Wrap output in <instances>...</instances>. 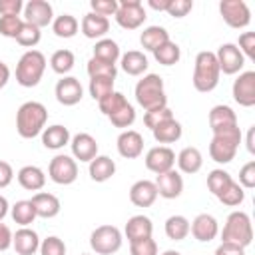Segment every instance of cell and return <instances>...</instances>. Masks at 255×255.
I'll return each instance as SVG.
<instances>
[{
    "label": "cell",
    "instance_id": "6da1fadb",
    "mask_svg": "<svg viewBox=\"0 0 255 255\" xmlns=\"http://www.w3.org/2000/svg\"><path fill=\"white\" fill-rule=\"evenodd\" d=\"M48 122V110L40 102H24L16 112V131L24 139L40 135Z\"/></svg>",
    "mask_w": 255,
    "mask_h": 255
},
{
    "label": "cell",
    "instance_id": "7a4b0ae2",
    "mask_svg": "<svg viewBox=\"0 0 255 255\" xmlns=\"http://www.w3.org/2000/svg\"><path fill=\"white\" fill-rule=\"evenodd\" d=\"M135 102L145 110H159L167 106V96L163 90V78L159 74H145L141 80H137L135 84Z\"/></svg>",
    "mask_w": 255,
    "mask_h": 255
},
{
    "label": "cell",
    "instance_id": "3957f363",
    "mask_svg": "<svg viewBox=\"0 0 255 255\" xmlns=\"http://www.w3.org/2000/svg\"><path fill=\"white\" fill-rule=\"evenodd\" d=\"M219 64H217V58H215V52H209V50H203L195 56V66H193V88L201 94H207V92H213L219 84Z\"/></svg>",
    "mask_w": 255,
    "mask_h": 255
},
{
    "label": "cell",
    "instance_id": "277c9868",
    "mask_svg": "<svg viewBox=\"0 0 255 255\" xmlns=\"http://www.w3.org/2000/svg\"><path fill=\"white\" fill-rule=\"evenodd\" d=\"M243 139V133L239 126H229L225 129L213 131L211 143H209V155L215 163H229L235 159V153L239 149V143Z\"/></svg>",
    "mask_w": 255,
    "mask_h": 255
},
{
    "label": "cell",
    "instance_id": "5b68a950",
    "mask_svg": "<svg viewBox=\"0 0 255 255\" xmlns=\"http://www.w3.org/2000/svg\"><path fill=\"white\" fill-rule=\"evenodd\" d=\"M46 70V56L40 50H28L16 64V82L22 88H34L40 84Z\"/></svg>",
    "mask_w": 255,
    "mask_h": 255
},
{
    "label": "cell",
    "instance_id": "8992f818",
    "mask_svg": "<svg viewBox=\"0 0 255 255\" xmlns=\"http://www.w3.org/2000/svg\"><path fill=\"white\" fill-rule=\"evenodd\" d=\"M253 241V225L251 217L245 211H233L227 215L223 231H221V243H235L239 247H247Z\"/></svg>",
    "mask_w": 255,
    "mask_h": 255
},
{
    "label": "cell",
    "instance_id": "52a82bcc",
    "mask_svg": "<svg viewBox=\"0 0 255 255\" xmlns=\"http://www.w3.org/2000/svg\"><path fill=\"white\" fill-rule=\"evenodd\" d=\"M122 231L116 225H100L90 235V247L96 255H112L122 247Z\"/></svg>",
    "mask_w": 255,
    "mask_h": 255
},
{
    "label": "cell",
    "instance_id": "ba28073f",
    "mask_svg": "<svg viewBox=\"0 0 255 255\" xmlns=\"http://www.w3.org/2000/svg\"><path fill=\"white\" fill-rule=\"evenodd\" d=\"M48 175L54 183L58 185H70L78 179V163L72 155L66 153H58L50 159L48 165Z\"/></svg>",
    "mask_w": 255,
    "mask_h": 255
},
{
    "label": "cell",
    "instance_id": "9c48e42d",
    "mask_svg": "<svg viewBox=\"0 0 255 255\" xmlns=\"http://www.w3.org/2000/svg\"><path fill=\"white\" fill-rule=\"evenodd\" d=\"M147 14L145 8L139 0H120L118 2V12H116V22L124 30H135L145 22Z\"/></svg>",
    "mask_w": 255,
    "mask_h": 255
},
{
    "label": "cell",
    "instance_id": "30bf717a",
    "mask_svg": "<svg viewBox=\"0 0 255 255\" xmlns=\"http://www.w3.org/2000/svg\"><path fill=\"white\" fill-rule=\"evenodd\" d=\"M219 14L229 28H247L251 22V10L243 0H221Z\"/></svg>",
    "mask_w": 255,
    "mask_h": 255
},
{
    "label": "cell",
    "instance_id": "8fae6325",
    "mask_svg": "<svg viewBox=\"0 0 255 255\" xmlns=\"http://www.w3.org/2000/svg\"><path fill=\"white\" fill-rule=\"evenodd\" d=\"M215 58H217V64H219V72H223L225 76H235L245 66V58L239 52L237 44H233V42L221 44L215 52Z\"/></svg>",
    "mask_w": 255,
    "mask_h": 255
},
{
    "label": "cell",
    "instance_id": "7c38bea8",
    "mask_svg": "<svg viewBox=\"0 0 255 255\" xmlns=\"http://www.w3.org/2000/svg\"><path fill=\"white\" fill-rule=\"evenodd\" d=\"M233 100L243 106V108H253L255 106V72L247 70L241 72L237 76V80L233 82Z\"/></svg>",
    "mask_w": 255,
    "mask_h": 255
},
{
    "label": "cell",
    "instance_id": "4fadbf2b",
    "mask_svg": "<svg viewBox=\"0 0 255 255\" xmlns=\"http://www.w3.org/2000/svg\"><path fill=\"white\" fill-rule=\"evenodd\" d=\"M26 24H32L36 28H44L48 24H52L54 20V10H52V4L46 2V0H30L24 4V18H22Z\"/></svg>",
    "mask_w": 255,
    "mask_h": 255
},
{
    "label": "cell",
    "instance_id": "5bb4252c",
    "mask_svg": "<svg viewBox=\"0 0 255 255\" xmlns=\"http://www.w3.org/2000/svg\"><path fill=\"white\" fill-rule=\"evenodd\" d=\"M143 161H145V167L151 173L159 175V173H165V171L173 169V165H175V153L167 145H155V147H151L145 153V159Z\"/></svg>",
    "mask_w": 255,
    "mask_h": 255
},
{
    "label": "cell",
    "instance_id": "9a60e30c",
    "mask_svg": "<svg viewBox=\"0 0 255 255\" xmlns=\"http://www.w3.org/2000/svg\"><path fill=\"white\" fill-rule=\"evenodd\" d=\"M54 94H56V100L62 106H76L84 98V88H82L78 78L64 76L62 80H58V84L54 88Z\"/></svg>",
    "mask_w": 255,
    "mask_h": 255
},
{
    "label": "cell",
    "instance_id": "2e32d148",
    "mask_svg": "<svg viewBox=\"0 0 255 255\" xmlns=\"http://www.w3.org/2000/svg\"><path fill=\"white\" fill-rule=\"evenodd\" d=\"M189 233L193 235V239H197L199 243H209L217 237L219 233V223L211 213H199L195 215V219L189 223Z\"/></svg>",
    "mask_w": 255,
    "mask_h": 255
},
{
    "label": "cell",
    "instance_id": "e0dca14e",
    "mask_svg": "<svg viewBox=\"0 0 255 255\" xmlns=\"http://www.w3.org/2000/svg\"><path fill=\"white\" fill-rule=\"evenodd\" d=\"M153 183H155L157 195L163 197V199H175L183 191V177L175 169H169L165 173H159Z\"/></svg>",
    "mask_w": 255,
    "mask_h": 255
},
{
    "label": "cell",
    "instance_id": "ac0fdd59",
    "mask_svg": "<svg viewBox=\"0 0 255 255\" xmlns=\"http://www.w3.org/2000/svg\"><path fill=\"white\" fill-rule=\"evenodd\" d=\"M118 153L126 159H135L141 155L143 151V137L139 131L135 129H124L120 135H118Z\"/></svg>",
    "mask_w": 255,
    "mask_h": 255
},
{
    "label": "cell",
    "instance_id": "d6986e66",
    "mask_svg": "<svg viewBox=\"0 0 255 255\" xmlns=\"http://www.w3.org/2000/svg\"><path fill=\"white\" fill-rule=\"evenodd\" d=\"M70 147H72L74 159H80V161H88L90 163L98 155V141H96L94 135H90L86 131L76 133L70 139Z\"/></svg>",
    "mask_w": 255,
    "mask_h": 255
},
{
    "label": "cell",
    "instance_id": "ffe728a7",
    "mask_svg": "<svg viewBox=\"0 0 255 255\" xmlns=\"http://www.w3.org/2000/svg\"><path fill=\"white\" fill-rule=\"evenodd\" d=\"M12 247L18 255H34L36 251H40V237L34 229L20 227L12 235Z\"/></svg>",
    "mask_w": 255,
    "mask_h": 255
},
{
    "label": "cell",
    "instance_id": "44dd1931",
    "mask_svg": "<svg viewBox=\"0 0 255 255\" xmlns=\"http://www.w3.org/2000/svg\"><path fill=\"white\" fill-rule=\"evenodd\" d=\"M157 199L155 183L149 179H139L129 187V201L135 207H149Z\"/></svg>",
    "mask_w": 255,
    "mask_h": 255
},
{
    "label": "cell",
    "instance_id": "7402d4cb",
    "mask_svg": "<svg viewBox=\"0 0 255 255\" xmlns=\"http://www.w3.org/2000/svg\"><path fill=\"white\" fill-rule=\"evenodd\" d=\"M34 203V209H36V215L42 217V219H52L60 213L62 205H60V199L54 195V193H48V191H38L32 195L30 199Z\"/></svg>",
    "mask_w": 255,
    "mask_h": 255
},
{
    "label": "cell",
    "instance_id": "603a6c76",
    "mask_svg": "<svg viewBox=\"0 0 255 255\" xmlns=\"http://www.w3.org/2000/svg\"><path fill=\"white\" fill-rule=\"evenodd\" d=\"M124 233H126L129 243L139 241V239H147L153 233V223L147 215H131L124 227Z\"/></svg>",
    "mask_w": 255,
    "mask_h": 255
},
{
    "label": "cell",
    "instance_id": "cb8c5ba5",
    "mask_svg": "<svg viewBox=\"0 0 255 255\" xmlns=\"http://www.w3.org/2000/svg\"><path fill=\"white\" fill-rule=\"evenodd\" d=\"M80 30L86 38L90 40H102L108 30H110V20L100 16V14H94V12H88L84 18H82V24H80Z\"/></svg>",
    "mask_w": 255,
    "mask_h": 255
},
{
    "label": "cell",
    "instance_id": "d4e9b609",
    "mask_svg": "<svg viewBox=\"0 0 255 255\" xmlns=\"http://www.w3.org/2000/svg\"><path fill=\"white\" fill-rule=\"evenodd\" d=\"M70 129L62 124H54V126H48L44 128L42 131V145L46 149H62L64 145L70 143Z\"/></svg>",
    "mask_w": 255,
    "mask_h": 255
},
{
    "label": "cell",
    "instance_id": "484cf974",
    "mask_svg": "<svg viewBox=\"0 0 255 255\" xmlns=\"http://www.w3.org/2000/svg\"><path fill=\"white\" fill-rule=\"evenodd\" d=\"M16 177H18V183L24 189H28V191H40L46 185V173L38 165H24V167H20Z\"/></svg>",
    "mask_w": 255,
    "mask_h": 255
},
{
    "label": "cell",
    "instance_id": "4316f807",
    "mask_svg": "<svg viewBox=\"0 0 255 255\" xmlns=\"http://www.w3.org/2000/svg\"><path fill=\"white\" fill-rule=\"evenodd\" d=\"M88 171H90V177L98 183H104L108 181L110 177H114L116 173V161L110 157V155H96L90 165H88Z\"/></svg>",
    "mask_w": 255,
    "mask_h": 255
},
{
    "label": "cell",
    "instance_id": "83f0119b",
    "mask_svg": "<svg viewBox=\"0 0 255 255\" xmlns=\"http://www.w3.org/2000/svg\"><path fill=\"white\" fill-rule=\"evenodd\" d=\"M229 126H237V114L225 104L213 106L211 112H209V128H211V131L225 129Z\"/></svg>",
    "mask_w": 255,
    "mask_h": 255
},
{
    "label": "cell",
    "instance_id": "f1b7e54d",
    "mask_svg": "<svg viewBox=\"0 0 255 255\" xmlns=\"http://www.w3.org/2000/svg\"><path fill=\"white\" fill-rule=\"evenodd\" d=\"M175 161H177V167L183 171V173H197L199 169H201V165H203V155H201V151L197 149V147H193V145H187V147H183L179 153H177V157H175Z\"/></svg>",
    "mask_w": 255,
    "mask_h": 255
},
{
    "label": "cell",
    "instance_id": "f546056e",
    "mask_svg": "<svg viewBox=\"0 0 255 255\" xmlns=\"http://www.w3.org/2000/svg\"><path fill=\"white\" fill-rule=\"evenodd\" d=\"M151 133H153V139H155L157 143H175V141L181 137L183 128H181V124H179L175 118H171V120L159 124L157 128H153Z\"/></svg>",
    "mask_w": 255,
    "mask_h": 255
},
{
    "label": "cell",
    "instance_id": "4dcf8cb0",
    "mask_svg": "<svg viewBox=\"0 0 255 255\" xmlns=\"http://www.w3.org/2000/svg\"><path fill=\"white\" fill-rule=\"evenodd\" d=\"M120 62H122V70H124L128 76H141V74L147 70V66H149L145 54L139 52V50H129V52H126V54L120 58Z\"/></svg>",
    "mask_w": 255,
    "mask_h": 255
},
{
    "label": "cell",
    "instance_id": "1f68e13d",
    "mask_svg": "<svg viewBox=\"0 0 255 255\" xmlns=\"http://www.w3.org/2000/svg\"><path fill=\"white\" fill-rule=\"evenodd\" d=\"M169 40V32L163 26H147L143 28V32L139 34V44L143 50L153 52L155 48H159L161 44H165Z\"/></svg>",
    "mask_w": 255,
    "mask_h": 255
},
{
    "label": "cell",
    "instance_id": "d6a6232c",
    "mask_svg": "<svg viewBox=\"0 0 255 255\" xmlns=\"http://www.w3.org/2000/svg\"><path fill=\"white\" fill-rule=\"evenodd\" d=\"M80 30V22L72 14H60L52 20V32L58 38H74Z\"/></svg>",
    "mask_w": 255,
    "mask_h": 255
},
{
    "label": "cell",
    "instance_id": "836d02e7",
    "mask_svg": "<svg viewBox=\"0 0 255 255\" xmlns=\"http://www.w3.org/2000/svg\"><path fill=\"white\" fill-rule=\"evenodd\" d=\"M10 215L14 219V223H18L20 227H28L30 223H34V219L38 217L36 215V209H34V203L30 199H20L16 201L12 207H10Z\"/></svg>",
    "mask_w": 255,
    "mask_h": 255
},
{
    "label": "cell",
    "instance_id": "e575fe53",
    "mask_svg": "<svg viewBox=\"0 0 255 255\" xmlns=\"http://www.w3.org/2000/svg\"><path fill=\"white\" fill-rule=\"evenodd\" d=\"M92 58L104 60V62H108V64H116V62L122 58L118 42L112 40V38H102V40H98L96 46H94V56H92Z\"/></svg>",
    "mask_w": 255,
    "mask_h": 255
},
{
    "label": "cell",
    "instance_id": "d590c367",
    "mask_svg": "<svg viewBox=\"0 0 255 255\" xmlns=\"http://www.w3.org/2000/svg\"><path fill=\"white\" fill-rule=\"evenodd\" d=\"M165 235L171 241H183L189 235V219L185 215H171L165 219Z\"/></svg>",
    "mask_w": 255,
    "mask_h": 255
},
{
    "label": "cell",
    "instance_id": "8d00e7d4",
    "mask_svg": "<svg viewBox=\"0 0 255 255\" xmlns=\"http://www.w3.org/2000/svg\"><path fill=\"white\" fill-rule=\"evenodd\" d=\"M74 64H76V58H74V52L72 50L62 48V50H56L50 56V68L56 74H60V76H66L68 72H72Z\"/></svg>",
    "mask_w": 255,
    "mask_h": 255
},
{
    "label": "cell",
    "instance_id": "74e56055",
    "mask_svg": "<svg viewBox=\"0 0 255 255\" xmlns=\"http://www.w3.org/2000/svg\"><path fill=\"white\" fill-rule=\"evenodd\" d=\"M151 54H153V58H155L161 66H173V64H177L179 58H181L179 46H177L175 42H171V40H167L165 44H161L159 48H155Z\"/></svg>",
    "mask_w": 255,
    "mask_h": 255
},
{
    "label": "cell",
    "instance_id": "f35d334b",
    "mask_svg": "<svg viewBox=\"0 0 255 255\" xmlns=\"http://www.w3.org/2000/svg\"><path fill=\"white\" fill-rule=\"evenodd\" d=\"M86 70H88L90 78H112V80H116V76H118L116 64H108V62L98 60V58H90Z\"/></svg>",
    "mask_w": 255,
    "mask_h": 255
},
{
    "label": "cell",
    "instance_id": "ab89813d",
    "mask_svg": "<svg viewBox=\"0 0 255 255\" xmlns=\"http://www.w3.org/2000/svg\"><path fill=\"white\" fill-rule=\"evenodd\" d=\"M217 199H219L223 205H227V207H237V205H241L243 199H245V189L233 179V181L217 195Z\"/></svg>",
    "mask_w": 255,
    "mask_h": 255
},
{
    "label": "cell",
    "instance_id": "60d3db41",
    "mask_svg": "<svg viewBox=\"0 0 255 255\" xmlns=\"http://www.w3.org/2000/svg\"><path fill=\"white\" fill-rule=\"evenodd\" d=\"M231 181H233V177H231L229 171H225V169H211L209 175H207V189L217 197Z\"/></svg>",
    "mask_w": 255,
    "mask_h": 255
},
{
    "label": "cell",
    "instance_id": "b9f144b4",
    "mask_svg": "<svg viewBox=\"0 0 255 255\" xmlns=\"http://www.w3.org/2000/svg\"><path fill=\"white\" fill-rule=\"evenodd\" d=\"M124 104H128V100H126V96L122 94V92H112V94H108L106 98H102L100 102H98V108H100V112L106 116V118H110L112 114H116Z\"/></svg>",
    "mask_w": 255,
    "mask_h": 255
},
{
    "label": "cell",
    "instance_id": "7bdbcfd3",
    "mask_svg": "<svg viewBox=\"0 0 255 255\" xmlns=\"http://www.w3.org/2000/svg\"><path fill=\"white\" fill-rule=\"evenodd\" d=\"M110 122H112V126L114 128H120V129H128L133 122H135V110H133V106L128 102V104H124L116 114H112L110 118H108Z\"/></svg>",
    "mask_w": 255,
    "mask_h": 255
},
{
    "label": "cell",
    "instance_id": "ee69618b",
    "mask_svg": "<svg viewBox=\"0 0 255 255\" xmlns=\"http://www.w3.org/2000/svg\"><path fill=\"white\" fill-rule=\"evenodd\" d=\"M114 82L116 80H112V78H90V86H88L90 96L96 102H100L102 98H106L108 94L114 92Z\"/></svg>",
    "mask_w": 255,
    "mask_h": 255
},
{
    "label": "cell",
    "instance_id": "f6af8a7d",
    "mask_svg": "<svg viewBox=\"0 0 255 255\" xmlns=\"http://www.w3.org/2000/svg\"><path fill=\"white\" fill-rule=\"evenodd\" d=\"M40 38H42V32H40V28H36V26H32V24H22V28H20V32H18V36H16V42L20 44V46H26V48H34L38 42H40Z\"/></svg>",
    "mask_w": 255,
    "mask_h": 255
},
{
    "label": "cell",
    "instance_id": "bcb514c9",
    "mask_svg": "<svg viewBox=\"0 0 255 255\" xmlns=\"http://www.w3.org/2000/svg\"><path fill=\"white\" fill-rule=\"evenodd\" d=\"M22 24H24L22 16H0V34L4 38H14L16 40Z\"/></svg>",
    "mask_w": 255,
    "mask_h": 255
},
{
    "label": "cell",
    "instance_id": "7dc6e473",
    "mask_svg": "<svg viewBox=\"0 0 255 255\" xmlns=\"http://www.w3.org/2000/svg\"><path fill=\"white\" fill-rule=\"evenodd\" d=\"M40 255H66V243L58 235H50L40 241Z\"/></svg>",
    "mask_w": 255,
    "mask_h": 255
},
{
    "label": "cell",
    "instance_id": "c3c4849f",
    "mask_svg": "<svg viewBox=\"0 0 255 255\" xmlns=\"http://www.w3.org/2000/svg\"><path fill=\"white\" fill-rule=\"evenodd\" d=\"M171 118H173V112L165 106V108H159V110L145 112V116H143V124H145L149 129H153V128H157L159 124H163V122H167V120H171Z\"/></svg>",
    "mask_w": 255,
    "mask_h": 255
},
{
    "label": "cell",
    "instance_id": "681fc988",
    "mask_svg": "<svg viewBox=\"0 0 255 255\" xmlns=\"http://www.w3.org/2000/svg\"><path fill=\"white\" fill-rule=\"evenodd\" d=\"M129 253L131 255H157V243L153 241V237L133 241L129 243Z\"/></svg>",
    "mask_w": 255,
    "mask_h": 255
},
{
    "label": "cell",
    "instance_id": "f907efd6",
    "mask_svg": "<svg viewBox=\"0 0 255 255\" xmlns=\"http://www.w3.org/2000/svg\"><path fill=\"white\" fill-rule=\"evenodd\" d=\"M90 8H92L94 14H100L104 18L116 16V12H118V0H92L90 2Z\"/></svg>",
    "mask_w": 255,
    "mask_h": 255
},
{
    "label": "cell",
    "instance_id": "816d5d0a",
    "mask_svg": "<svg viewBox=\"0 0 255 255\" xmlns=\"http://www.w3.org/2000/svg\"><path fill=\"white\" fill-rule=\"evenodd\" d=\"M239 52L243 54V58L255 60V32H243L239 36V44H237Z\"/></svg>",
    "mask_w": 255,
    "mask_h": 255
},
{
    "label": "cell",
    "instance_id": "f5cc1de1",
    "mask_svg": "<svg viewBox=\"0 0 255 255\" xmlns=\"http://www.w3.org/2000/svg\"><path fill=\"white\" fill-rule=\"evenodd\" d=\"M243 189H253L255 187V161H247L241 169H239V181H237Z\"/></svg>",
    "mask_w": 255,
    "mask_h": 255
},
{
    "label": "cell",
    "instance_id": "db71d44e",
    "mask_svg": "<svg viewBox=\"0 0 255 255\" xmlns=\"http://www.w3.org/2000/svg\"><path fill=\"white\" fill-rule=\"evenodd\" d=\"M193 8V2L191 0H169V6H167V14L173 16V18H183L191 12Z\"/></svg>",
    "mask_w": 255,
    "mask_h": 255
},
{
    "label": "cell",
    "instance_id": "11a10c76",
    "mask_svg": "<svg viewBox=\"0 0 255 255\" xmlns=\"http://www.w3.org/2000/svg\"><path fill=\"white\" fill-rule=\"evenodd\" d=\"M24 10L22 0H0V16H20Z\"/></svg>",
    "mask_w": 255,
    "mask_h": 255
},
{
    "label": "cell",
    "instance_id": "9f6ffc18",
    "mask_svg": "<svg viewBox=\"0 0 255 255\" xmlns=\"http://www.w3.org/2000/svg\"><path fill=\"white\" fill-rule=\"evenodd\" d=\"M12 179H14V169H12V165H10L8 161H2V159H0V189L8 187V185L12 183Z\"/></svg>",
    "mask_w": 255,
    "mask_h": 255
},
{
    "label": "cell",
    "instance_id": "6f0895ef",
    "mask_svg": "<svg viewBox=\"0 0 255 255\" xmlns=\"http://www.w3.org/2000/svg\"><path fill=\"white\" fill-rule=\"evenodd\" d=\"M213 255H245V247H239L235 243H219Z\"/></svg>",
    "mask_w": 255,
    "mask_h": 255
},
{
    "label": "cell",
    "instance_id": "680465c9",
    "mask_svg": "<svg viewBox=\"0 0 255 255\" xmlns=\"http://www.w3.org/2000/svg\"><path fill=\"white\" fill-rule=\"evenodd\" d=\"M12 235L14 233L10 231V227L0 221V251H6L12 247Z\"/></svg>",
    "mask_w": 255,
    "mask_h": 255
},
{
    "label": "cell",
    "instance_id": "91938a15",
    "mask_svg": "<svg viewBox=\"0 0 255 255\" xmlns=\"http://www.w3.org/2000/svg\"><path fill=\"white\" fill-rule=\"evenodd\" d=\"M147 6L157 10V12H165L169 6V0H147Z\"/></svg>",
    "mask_w": 255,
    "mask_h": 255
},
{
    "label": "cell",
    "instance_id": "94428289",
    "mask_svg": "<svg viewBox=\"0 0 255 255\" xmlns=\"http://www.w3.org/2000/svg\"><path fill=\"white\" fill-rule=\"evenodd\" d=\"M245 145H247V151H249V153H255V126H251V128H249Z\"/></svg>",
    "mask_w": 255,
    "mask_h": 255
},
{
    "label": "cell",
    "instance_id": "6125c7cd",
    "mask_svg": "<svg viewBox=\"0 0 255 255\" xmlns=\"http://www.w3.org/2000/svg\"><path fill=\"white\" fill-rule=\"evenodd\" d=\"M8 80H10V68L4 62H0V90L8 84Z\"/></svg>",
    "mask_w": 255,
    "mask_h": 255
},
{
    "label": "cell",
    "instance_id": "be15d7a7",
    "mask_svg": "<svg viewBox=\"0 0 255 255\" xmlns=\"http://www.w3.org/2000/svg\"><path fill=\"white\" fill-rule=\"evenodd\" d=\"M8 211H10V203H8V199L4 195H0V221L8 215Z\"/></svg>",
    "mask_w": 255,
    "mask_h": 255
},
{
    "label": "cell",
    "instance_id": "e7e4bbea",
    "mask_svg": "<svg viewBox=\"0 0 255 255\" xmlns=\"http://www.w3.org/2000/svg\"><path fill=\"white\" fill-rule=\"evenodd\" d=\"M161 255H181L179 251H175V249H167V251H163Z\"/></svg>",
    "mask_w": 255,
    "mask_h": 255
},
{
    "label": "cell",
    "instance_id": "03108f58",
    "mask_svg": "<svg viewBox=\"0 0 255 255\" xmlns=\"http://www.w3.org/2000/svg\"><path fill=\"white\" fill-rule=\"evenodd\" d=\"M82 255H90V253H82Z\"/></svg>",
    "mask_w": 255,
    "mask_h": 255
}]
</instances>
